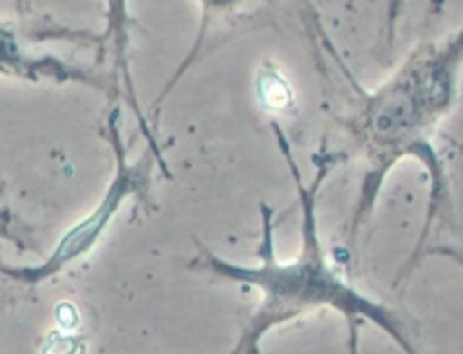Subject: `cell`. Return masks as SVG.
I'll use <instances>...</instances> for the list:
<instances>
[{
    "label": "cell",
    "mask_w": 463,
    "mask_h": 354,
    "mask_svg": "<svg viewBox=\"0 0 463 354\" xmlns=\"http://www.w3.org/2000/svg\"><path fill=\"white\" fill-rule=\"evenodd\" d=\"M279 152L289 170L300 210V247L291 260H280L275 251V211L260 202V233L255 247L259 264H237L206 246H201L190 267L217 280L253 287L259 302L246 316L228 354H264L262 340L275 329L318 311H333L347 325V354H358V334L364 323L385 332L403 354H420L405 320L387 303L371 298L351 284L327 258L318 229V195L336 164L347 159L344 152L320 148L313 154L315 173L302 177L282 126L271 121Z\"/></svg>",
    "instance_id": "cell-1"
},
{
    "label": "cell",
    "mask_w": 463,
    "mask_h": 354,
    "mask_svg": "<svg viewBox=\"0 0 463 354\" xmlns=\"http://www.w3.org/2000/svg\"><path fill=\"white\" fill-rule=\"evenodd\" d=\"M101 134L114 155V173L103 191V197L87 215L61 233L51 253L42 262L33 266H13L0 260V276L27 287L49 282L94 251L127 200L134 199L141 206L152 204V172L157 163L148 148L139 155V159L130 161L128 146L121 134L119 103L107 114Z\"/></svg>",
    "instance_id": "cell-2"
},
{
    "label": "cell",
    "mask_w": 463,
    "mask_h": 354,
    "mask_svg": "<svg viewBox=\"0 0 463 354\" xmlns=\"http://www.w3.org/2000/svg\"><path fill=\"white\" fill-rule=\"evenodd\" d=\"M69 40L99 43V36L87 31L65 29L52 23L22 25L9 20H0V76L24 79L31 83H80L94 88H103L105 83L92 70L63 58L40 52L34 43Z\"/></svg>",
    "instance_id": "cell-3"
},
{
    "label": "cell",
    "mask_w": 463,
    "mask_h": 354,
    "mask_svg": "<svg viewBox=\"0 0 463 354\" xmlns=\"http://www.w3.org/2000/svg\"><path fill=\"white\" fill-rule=\"evenodd\" d=\"M128 25H130V16L127 11V0H107V27L103 36H99V43H101L99 47H103V43H110L112 58H114L112 67H114L116 87L118 85L121 87L123 96L136 116L137 128L146 141V148L152 152L159 166H166L163 144L157 139V132H154V128L150 126L148 117L141 110V103L136 92V83H134L130 63H128Z\"/></svg>",
    "instance_id": "cell-4"
},
{
    "label": "cell",
    "mask_w": 463,
    "mask_h": 354,
    "mask_svg": "<svg viewBox=\"0 0 463 354\" xmlns=\"http://www.w3.org/2000/svg\"><path fill=\"white\" fill-rule=\"evenodd\" d=\"M0 242L11 244L18 253L36 251V240L31 226L9 204H0Z\"/></svg>",
    "instance_id": "cell-5"
},
{
    "label": "cell",
    "mask_w": 463,
    "mask_h": 354,
    "mask_svg": "<svg viewBox=\"0 0 463 354\" xmlns=\"http://www.w3.org/2000/svg\"><path fill=\"white\" fill-rule=\"evenodd\" d=\"M438 256L445 258L452 264H456L459 269H463V246L458 244H436V246H427L423 249L421 256Z\"/></svg>",
    "instance_id": "cell-6"
}]
</instances>
